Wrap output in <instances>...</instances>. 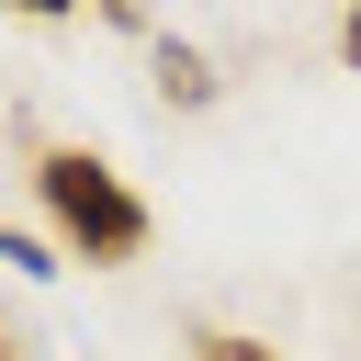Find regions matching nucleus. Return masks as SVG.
Returning a JSON list of instances; mask_svg holds the SVG:
<instances>
[{
	"label": "nucleus",
	"mask_w": 361,
	"mask_h": 361,
	"mask_svg": "<svg viewBox=\"0 0 361 361\" xmlns=\"http://www.w3.org/2000/svg\"><path fill=\"white\" fill-rule=\"evenodd\" d=\"M147 79H158L169 113H203V102H214V56L180 45V34H147Z\"/></svg>",
	"instance_id": "obj_2"
},
{
	"label": "nucleus",
	"mask_w": 361,
	"mask_h": 361,
	"mask_svg": "<svg viewBox=\"0 0 361 361\" xmlns=\"http://www.w3.org/2000/svg\"><path fill=\"white\" fill-rule=\"evenodd\" d=\"M192 350H203V361H282V350H259V338H237V327H203Z\"/></svg>",
	"instance_id": "obj_4"
},
{
	"label": "nucleus",
	"mask_w": 361,
	"mask_h": 361,
	"mask_svg": "<svg viewBox=\"0 0 361 361\" xmlns=\"http://www.w3.org/2000/svg\"><path fill=\"white\" fill-rule=\"evenodd\" d=\"M34 203H45L56 248L90 259V271H113V259L147 248V203H135L124 169H102L90 147H34Z\"/></svg>",
	"instance_id": "obj_1"
},
{
	"label": "nucleus",
	"mask_w": 361,
	"mask_h": 361,
	"mask_svg": "<svg viewBox=\"0 0 361 361\" xmlns=\"http://www.w3.org/2000/svg\"><path fill=\"white\" fill-rule=\"evenodd\" d=\"M0 271H23V282H56L68 259H56L45 237H23V226H0Z\"/></svg>",
	"instance_id": "obj_3"
},
{
	"label": "nucleus",
	"mask_w": 361,
	"mask_h": 361,
	"mask_svg": "<svg viewBox=\"0 0 361 361\" xmlns=\"http://www.w3.org/2000/svg\"><path fill=\"white\" fill-rule=\"evenodd\" d=\"M102 23H124V34H147V0H102Z\"/></svg>",
	"instance_id": "obj_6"
},
{
	"label": "nucleus",
	"mask_w": 361,
	"mask_h": 361,
	"mask_svg": "<svg viewBox=\"0 0 361 361\" xmlns=\"http://www.w3.org/2000/svg\"><path fill=\"white\" fill-rule=\"evenodd\" d=\"M338 56H350V68H361V0H350V23H338Z\"/></svg>",
	"instance_id": "obj_7"
},
{
	"label": "nucleus",
	"mask_w": 361,
	"mask_h": 361,
	"mask_svg": "<svg viewBox=\"0 0 361 361\" xmlns=\"http://www.w3.org/2000/svg\"><path fill=\"white\" fill-rule=\"evenodd\" d=\"M0 11H23V23H68L79 0H0Z\"/></svg>",
	"instance_id": "obj_5"
},
{
	"label": "nucleus",
	"mask_w": 361,
	"mask_h": 361,
	"mask_svg": "<svg viewBox=\"0 0 361 361\" xmlns=\"http://www.w3.org/2000/svg\"><path fill=\"white\" fill-rule=\"evenodd\" d=\"M0 361H23V338H11V327H0Z\"/></svg>",
	"instance_id": "obj_8"
}]
</instances>
